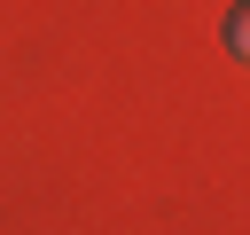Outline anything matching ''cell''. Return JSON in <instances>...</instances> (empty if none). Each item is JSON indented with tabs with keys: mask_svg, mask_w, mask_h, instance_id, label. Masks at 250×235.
Listing matches in <instances>:
<instances>
[{
	"mask_svg": "<svg viewBox=\"0 0 250 235\" xmlns=\"http://www.w3.org/2000/svg\"><path fill=\"white\" fill-rule=\"evenodd\" d=\"M227 47H234V55H242V63H250V0H242V8H234V16H227Z\"/></svg>",
	"mask_w": 250,
	"mask_h": 235,
	"instance_id": "obj_1",
	"label": "cell"
}]
</instances>
